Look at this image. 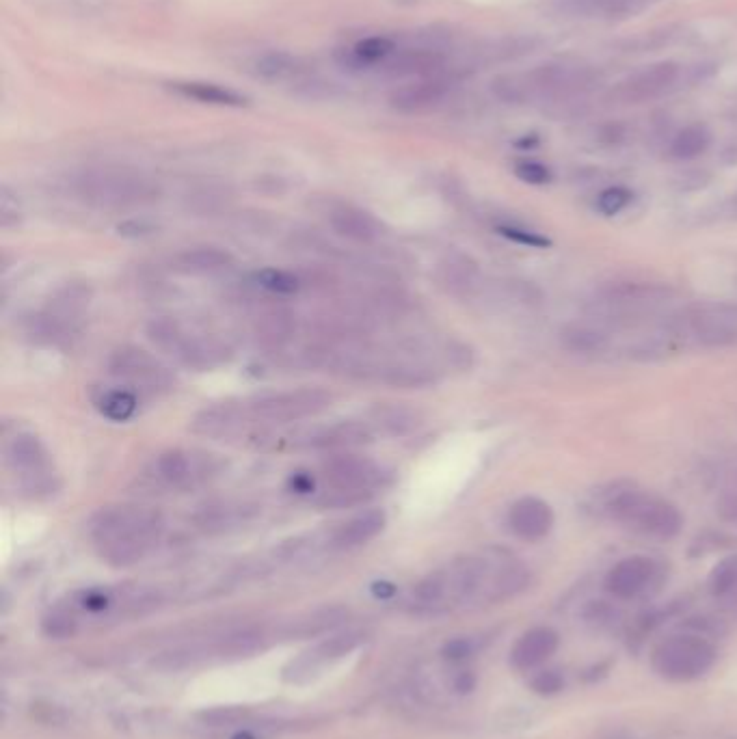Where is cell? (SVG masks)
I'll list each match as a JSON object with an SVG mask.
<instances>
[{
    "instance_id": "6da1fadb",
    "label": "cell",
    "mask_w": 737,
    "mask_h": 739,
    "mask_svg": "<svg viewBox=\"0 0 737 739\" xmlns=\"http://www.w3.org/2000/svg\"><path fill=\"white\" fill-rule=\"evenodd\" d=\"M526 584V571L506 556H461L426 575L413 588L411 606L420 612H448L478 601L515 595Z\"/></svg>"
},
{
    "instance_id": "7a4b0ae2",
    "label": "cell",
    "mask_w": 737,
    "mask_h": 739,
    "mask_svg": "<svg viewBox=\"0 0 737 739\" xmlns=\"http://www.w3.org/2000/svg\"><path fill=\"white\" fill-rule=\"evenodd\" d=\"M165 532L160 510L139 504H119L98 510L89 521L93 547L113 567H130L152 552Z\"/></svg>"
},
{
    "instance_id": "3957f363",
    "label": "cell",
    "mask_w": 737,
    "mask_h": 739,
    "mask_svg": "<svg viewBox=\"0 0 737 739\" xmlns=\"http://www.w3.org/2000/svg\"><path fill=\"white\" fill-rule=\"evenodd\" d=\"M76 193L96 208H132L152 201L158 186L137 169L100 167L85 171L76 180Z\"/></svg>"
},
{
    "instance_id": "277c9868",
    "label": "cell",
    "mask_w": 737,
    "mask_h": 739,
    "mask_svg": "<svg viewBox=\"0 0 737 739\" xmlns=\"http://www.w3.org/2000/svg\"><path fill=\"white\" fill-rule=\"evenodd\" d=\"M147 338L158 351L167 353L169 357L178 359L182 366L193 370H212L225 364L230 357V348L219 338L189 329L176 318H154L147 325Z\"/></svg>"
},
{
    "instance_id": "5b68a950",
    "label": "cell",
    "mask_w": 737,
    "mask_h": 739,
    "mask_svg": "<svg viewBox=\"0 0 737 739\" xmlns=\"http://www.w3.org/2000/svg\"><path fill=\"white\" fill-rule=\"evenodd\" d=\"M718 651L712 642L696 634H677L662 640L651 653V668L655 675L673 681L688 683L705 677L714 668Z\"/></svg>"
},
{
    "instance_id": "8992f818",
    "label": "cell",
    "mask_w": 737,
    "mask_h": 739,
    "mask_svg": "<svg viewBox=\"0 0 737 739\" xmlns=\"http://www.w3.org/2000/svg\"><path fill=\"white\" fill-rule=\"evenodd\" d=\"M383 467L368 456L335 454L323 467L327 506H351L383 485Z\"/></svg>"
},
{
    "instance_id": "52a82bcc",
    "label": "cell",
    "mask_w": 737,
    "mask_h": 739,
    "mask_svg": "<svg viewBox=\"0 0 737 739\" xmlns=\"http://www.w3.org/2000/svg\"><path fill=\"white\" fill-rule=\"evenodd\" d=\"M610 513L627 528L653 539H673L683 526V517L675 504L645 491L619 493L610 502Z\"/></svg>"
},
{
    "instance_id": "ba28073f",
    "label": "cell",
    "mask_w": 737,
    "mask_h": 739,
    "mask_svg": "<svg viewBox=\"0 0 737 739\" xmlns=\"http://www.w3.org/2000/svg\"><path fill=\"white\" fill-rule=\"evenodd\" d=\"M673 335L707 348L737 344V303L694 305L675 320Z\"/></svg>"
},
{
    "instance_id": "9c48e42d",
    "label": "cell",
    "mask_w": 737,
    "mask_h": 739,
    "mask_svg": "<svg viewBox=\"0 0 737 739\" xmlns=\"http://www.w3.org/2000/svg\"><path fill=\"white\" fill-rule=\"evenodd\" d=\"M109 370L134 394L158 396L171 392L173 385H176V376L163 361L137 346L117 348L109 359Z\"/></svg>"
},
{
    "instance_id": "30bf717a",
    "label": "cell",
    "mask_w": 737,
    "mask_h": 739,
    "mask_svg": "<svg viewBox=\"0 0 737 739\" xmlns=\"http://www.w3.org/2000/svg\"><path fill=\"white\" fill-rule=\"evenodd\" d=\"M331 407V394L325 389H292L260 396L245 407L247 418L264 424H290L314 418Z\"/></svg>"
},
{
    "instance_id": "8fae6325",
    "label": "cell",
    "mask_w": 737,
    "mask_h": 739,
    "mask_svg": "<svg viewBox=\"0 0 737 739\" xmlns=\"http://www.w3.org/2000/svg\"><path fill=\"white\" fill-rule=\"evenodd\" d=\"M219 472V463L212 454L199 450H167L158 456L152 476L173 489H191L206 482Z\"/></svg>"
},
{
    "instance_id": "7c38bea8",
    "label": "cell",
    "mask_w": 737,
    "mask_h": 739,
    "mask_svg": "<svg viewBox=\"0 0 737 739\" xmlns=\"http://www.w3.org/2000/svg\"><path fill=\"white\" fill-rule=\"evenodd\" d=\"M664 567L649 556H629L616 562L606 575V590L621 601H632L645 597L662 582Z\"/></svg>"
},
{
    "instance_id": "4fadbf2b",
    "label": "cell",
    "mask_w": 737,
    "mask_h": 739,
    "mask_svg": "<svg viewBox=\"0 0 737 739\" xmlns=\"http://www.w3.org/2000/svg\"><path fill=\"white\" fill-rule=\"evenodd\" d=\"M670 290L664 286L653 284H619L601 294V305L606 307L608 314L619 318H634L640 314H647L651 309L660 307L668 301Z\"/></svg>"
},
{
    "instance_id": "5bb4252c",
    "label": "cell",
    "mask_w": 737,
    "mask_h": 739,
    "mask_svg": "<svg viewBox=\"0 0 737 739\" xmlns=\"http://www.w3.org/2000/svg\"><path fill=\"white\" fill-rule=\"evenodd\" d=\"M679 76V67L670 61L655 63L647 70L634 74L632 78L612 91V98L619 104H642L660 98L670 87L675 85Z\"/></svg>"
},
{
    "instance_id": "9a60e30c",
    "label": "cell",
    "mask_w": 737,
    "mask_h": 739,
    "mask_svg": "<svg viewBox=\"0 0 737 739\" xmlns=\"http://www.w3.org/2000/svg\"><path fill=\"white\" fill-rule=\"evenodd\" d=\"M361 640H364V634H359V631H348V634H340V636H333L325 642H320L318 647L307 651L305 655L299 657L297 662H292L286 668V679L301 683L305 679L318 675L327 664L351 653Z\"/></svg>"
},
{
    "instance_id": "2e32d148",
    "label": "cell",
    "mask_w": 737,
    "mask_h": 739,
    "mask_svg": "<svg viewBox=\"0 0 737 739\" xmlns=\"http://www.w3.org/2000/svg\"><path fill=\"white\" fill-rule=\"evenodd\" d=\"M508 528L521 541H541L554 528V510L539 497H521L508 510Z\"/></svg>"
},
{
    "instance_id": "e0dca14e",
    "label": "cell",
    "mask_w": 737,
    "mask_h": 739,
    "mask_svg": "<svg viewBox=\"0 0 737 739\" xmlns=\"http://www.w3.org/2000/svg\"><path fill=\"white\" fill-rule=\"evenodd\" d=\"M7 463L13 472L31 480L35 489L48 480V452L31 433H20L7 443Z\"/></svg>"
},
{
    "instance_id": "ac0fdd59",
    "label": "cell",
    "mask_w": 737,
    "mask_h": 739,
    "mask_svg": "<svg viewBox=\"0 0 737 739\" xmlns=\"http://www.w3.org/2000/svg\"><path fill=\"white\" fill-rule=\"evenodd\" d=\"M558 644L560 638L552 627H532L513 644L511 666L521 673H526V670L530 673V670L543 666L558 651Z\"/></svg>"
},
{
    "instance_id": "d6986e66",
    "label": "cell",
    "mask_w": 737,
    "mask_h": 739,
    "mask_svg": "<svg viewBox=\"0 0 737 739\" xmlns=\"http://www.w3.org/2000/svg\"><path fill=\"white\" fill-rule=\"evenodd\" d=\"M329 223L335 234L357 245H372L383 236L381 223L374 219L370 212L361 210L357 206H348V204L335 206L329 212Z\"/></svg>"
},
{
    "instance_id": "ffe728a7",
    "label": "cell",
    "mask_w": 737,
    "mask_h": 739,
    "mask_svg": "<svg viewBox=\"0 0 737 739\" xmlns=\"http://www.w3.org/2000/svg\"><path fill=\"white\" fill-rule=\"evenodd\" d=\"M385 523H387V515L383 513V510L379 508L366 510V513H359L353 519L344 521L342 526L335 528L329 539V545L333 549H340V552H344V549L361 547V545L370 543L372 539H377V536L383 532Z\"/></svg>"
},
{
    "instance_id": "44dd1931",
    "label": "cell",
    "mask_w": 737,
    "mask_h": 739,
    "mask_svg": "<svg viewBox=\"0 0 737 739\" xmlns=\"http://www.w3.org/2000/svg\"><path fill=\"white\" fill-rule=\"evenodd\" d=\"M448 83L441 78H424L396 89L390 96V104L400 113H420L431 109L446 98Z\"/></svg>"
},
{
    "instance_id": "7402d4cb",
    "label": "cell",
    "mask_w": 737,
    "mask_h": 739,
    "mask_svg": "<svg viewBox=\"0 0 737 739\" xmlns=\"http://www.w3.org/2000/svg\"><path fill=\"white\" fill-rule=\"evenodd\" d=\"M245 420H247L245 407L214 405L195 415L193 433L206 437H230L247 424Z\"/></svg>"
},
{
    "instance_id": "603a6c76",
    "label": "cell",
    "mask_w": 737,
    "mask_h": 739,
    "mask_svg": "<svg viewBox=\"0 0 737 739\" xmlns=\"http://www.w3.org/2000/svg\"><path fill=\"white\" fill-rule=\"evenodd\" d=\"M253 506L247 504H232V502H219V504H208L195 515L197 528L204 532H227L238 526H243L245 521L253 517Z\"/></svg>"
},
{
    "instance_id": "cb8c5ba5",
    "label": "cell",
    "mask_w": 737,
    "mask_h": 739,
    "mask_svg": "<svg viewBox=\"0 0 737 739\" xmlns=\"http://www.w3.org/2000/svg\"><path fill=\"white\" fill-rule=\"evenodd\" d=\"M297 333V316L286 307H275L264 312L256 322V338L264 348H281Z\"/></svg>"
},
{
    "instance_id": "d4e9b609",
    "label": "cell",
    "mask_w": 737,
    "mask_h": 739,
    "mask_svg": "<svg viewBox=\"0 0 737 739\" xmlns=\"http://www.w3.org/2000/svg\"><path fill=\"white\" fill-rule=\"evenodd\" d=\"M444 67V55L437 50H407L400 52L398 57L385 63V72L402 78V76H431Z\"/></svg>"
},
{
    "instance_id": "484cf974",
    "label": "cell",
    "mask_w": 737,
    "mask_h": 739,
    "mask_svg": "<svg viewBox=\"0 0 737 739\" xmlns=\"http://www.w3.org/2000/svg\"><path fill=\"white\" fill-rule=\"evenodd\" d=\"M234 258L219 247H195L180 253L176 258V266L182 273L189 275H210L219 273L223 268H230Z\"/></svg>"
},
{
    "instance_id": "4316f807",
    "label": "cell",
    "mask_w": 737,
    "mask_h": 739,
    "mask_svg": "<svg viewBox=\"0 0 737 739\" xmlns=\"http://www.w3.org/2000/svg\"><path fill=\"white\" fill-rule=\"evenodd\" d=\"M93 405L113 422H126L130 418H134L139 411V394H134L132 389L117 385L111 389H102L96 396H93Z\"/></svg>"
},
{
    "instance_id": "83f0119b",
    "label": "cell",
    "mask_w": 737,
    "mask_h": 739,
    "mask_svg": "<svg viewBox=\"0 0 737 739\" xmlns=\"http://www.w3.org/2000/svg\"><path fill=\"white\" fill-rule=\"evenodd\" d=\"M476 277V266L465 255H450V258L439 264V281L450 292H469L476 284Z\"/></svg>"
},
{
    "instance_id": "f1b7e54d",
    "label": "cell",
    "mask_w": 737,
    "mask_h": 739,
    "mask_svg": "<svg viewBox=\"0 0 737 739\" xmlns=\"http://www.w3.org/2000/svg\"><path fill=\"white\" fill-rule=\"evenodd\" d=\"M707 588L714 599L727 606H737V556H729L716 564L714 571L709 573Z\"/></svg>"
},
{
    "instance_id": "f546056e",
    "label": "cell",
    "mask_w": 737,
    "mask_h": 739,
    "mask_svg": "<svg viewBox=\"0 0 737 739\" xmlns=\"http://www.w3.org/2000/svg\"><path fill=\"white\" fill-rule=\"evenodd\" d=\"M709 143H712V134L705 126H688L677 132V137L670 143V154L677 160H692L707 152Z\"/></svg>"
},
{
    "instance_id": "4dcf8cb0",
    "label": "cell",
    "mask_w": 737,
    "mask_h": 739,
    "mask_svg": "<svg viewBox=\"0 0 737 739\" xmlns=\"http://www.w3.org/2000/svg\"><path fill=\"white\" fill-rule=\"evenodd\" d=\"M176 91H180L186 98H193V100L206 102V104H219V106L247 104V100L243 96H238L236 91L223 89L219 85H210V83H178Z\"/></svg>"
},
{
    "instance_id": "1f68e13d",
    "label": "cell",
    "mask_w": 737,
    "mask_h": 739,
    "mask_svg": "<svg viewBox=\"0 0 737 739\" xmlns=\"http://www.w3.org/2000/svg\"><path fill=\"white\" fill-rule=\"evenodd\" d=\"M299 70V61L288 52H268L256 63L258 76L266 80H284Z\"/></svg>"
},
{
    "instance_id": "d6a6232c",
    "label": "cell",
    "mask_w": 737,
    "mask_h": 739,
    "mask_svg": "<svg viewBox=\"0 0 737 739\" xmlns=\"http://www.w3.org/2000/svg\"><path fill=\"white\" fill-rule=\"evenodd\" d=\"M562 340H565V344L571 348V351L593 353L606 344V335L588 325H573L562 333Z\"/></svg>"
},
{
    "instance_id": "836d02e7",
    "label": "cell",
    "mask_w": 737,
    "mask_h": 739,
    "mask_svg": "<svg viewBox=\"0 0 737 739\" xmlns=\"http://www.w3.org/2000/svg\"><path fill=\"white\" fill-rule=\"evenodd\" d=\"M394 50H396V46H394L392 39L368 37V39H361V42L353 48V59L357 63L372 65V63L385 61L387 57H392Z\"/></svg>"
},
{
    "instance_id": "e575fe53",
    "label": "cell",
    "mask_w": 737,
    "mask_h": 739,
    "mask_svg": "<svg viewBox=\"0 0 737 739\" xmlns=\"http://www.w3.org/2000/svg\"><path fill=\"white\" fill-rule=\"evenodd\" d=\"M258 286L275 294H294L301 286V279L290 271H279V268H264L256 275Z\"/></svg>"
},
{
    "instance_id": "d590c367",
    "label": "cell",
    "mask_w": 737,
    "mask_h": 739,
    "mask_svg": "<svg viewBox=\"0 0 737 739\" xmlns=\"http://www.w3.org/2000/svg\"><path fill=\"white\" fill-rule=\"evenodd\" d=\"M629 201H632V193H629L625 186H612L599 195L597 210L601 214H606V217H614V214H619L621 210L627 208Z\"/></svg>"
},
{
    "instance_id": "8d00e7d4",
    "label": "cell",
    "mask_w": 737,
    "mask_h": 739,
    "mask_svg": "<svg viewBox=\"0 0 737 739\" xmlns=\"http://www.w3.org/2000/svg\"><path fill=\"white\" fill-rule=\"evenodd\" d=\"M530 685L536 694L552 696V694L562 692V688H565V675H562L558 668H545L532 677Z\"/></svg>"
},
{
    "instance_id": "74e56055",
    "label": "cell",
    "mask_w": 737,
    "mask_h": 739,
    "mask_svg": "<svg viewBox=\"0 0 737 739\" xmlns=\"http://www.w3.org/2000/svg\"><path fill=\"white\" fill-rule=\"evenodd\" d=\"M515 176L519 180H524L528 184H547L549 180H552V173H549V169L541 163H534V160H524V163H519L515 167Z\"/></svg>"
},
{
    "instance_id": "f35d334b",
    "label": "cell",
    "mask_w": 737,
    "mask_h": 739,
    "mask_svg": "<svg viewBox=\"0 0 737 739\" xmlns=\"http://www.w3.org/2000/svg\"><path fill=\"white\" fill-rule=\"evenodd\" d=\"M500 232L506 238L515 240V243H519V245H528V247H547L549 245V240L543 238L541 234L530 232V230H521V227L508 225V227H500Z\"/></svg>"
},
{
    "instance_id": "ab89813d",
    "label": "cell",
    "mask_w": 737,
    "mask_h": 739,
    "mask_svg": "<svg viewBox=\"0 0 737 739\" xmlns=\"http://www.w3.org/2000/svg\"><path fill=\"white\" fill-rule=\"evenodd\" d=\"M718 515L722 521L737 526V491H729L718 500Z\"/></svg>"
}]
</instances>
